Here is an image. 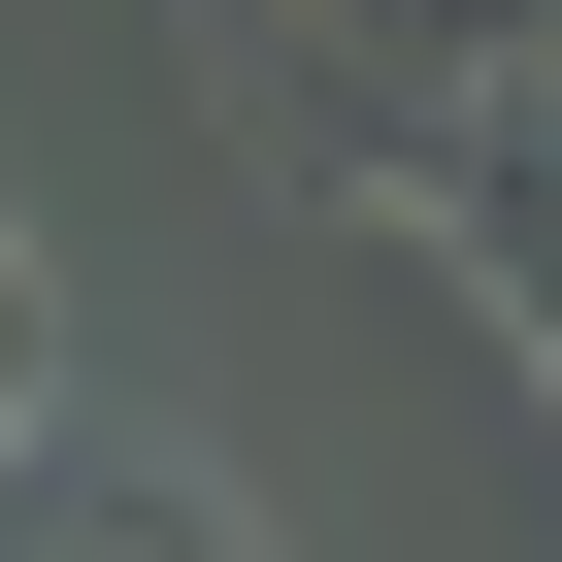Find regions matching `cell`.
Instances as JSON below:
<instances>
[{
	"instance_id": "cell-1",
	"label": "cell",
	"mask_w": 562,
	"mask_h": 562,
	"mask_svg": "<svg viewBox=\"0 0 562 562\" xmlns=\"http://www.w3.org/2000/svg\"><path fill=\"white\" fill-rule=\"evenodd\" d=\"M34 562H265L232 496H34Z\"/></svg>"
},
{
	"instance_id": "cell-2",
	"label": "cell",
	"mask_w": 562,
	"mask_h": 562,
	"mask_svg": "<svg viewBox=\"0 0 562 562\" xmlns=\"http://www.w3.org/2000/svg\"><path fill=\"white\" fill-rule=\"evenodd\" d=\"M34 397H67V331H34V232H0V463H34Z\"/></svg>"
}]
</instances>
